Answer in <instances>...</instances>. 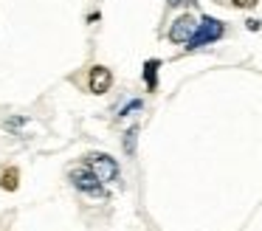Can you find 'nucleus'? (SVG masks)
<instances>
[{
    "instance_id": "f257e3e1",
    "label": "nucleus",
    "mask_w": 262,
    "mask_h": 231,
    "mask_svg": "<svg viewBox=\"0 0 262 231\" xmlns=\"http://www.w3.org/2000/svg\"><path fill=\"white\" fill-rule=\"evenodd\" d=\"M223 34H226V26H223L217 17H203V20L198 23V28H194L192 39L186 43V48L194 51V48H203V45H211V43H217Z\"/></svg>"
},
{
    "instance_id": "f03ea898",
    "label": "nucleus",
    "mask_w": 262,
    "mask_h": 231,
    "mask_svg": "<svg viewBox=\"0 0 262 231\" xmlns=\"http://www.w3.org/2000/svg\"><path fill=\"white\" fill-rule=\"evenodd\" d=\"M85 166L91 169V172L96 175L102 183L119 180V163H116V158L104 155V152H91V155L85 158Z\"/></svg>"
},
{
    "instance_id": "7ed1b4c3",
    "label": "nucleus",
    "mask_w": 262,
    "mask_h": 231,
    "mask_svg": "<svg viewBox=\"0 0 262 231\" xmlns=\"http://www.w3.org/2000/svg\"><path fill=\"white\" fill-rule=\"evenodd\" d=\"M71 183L76 186L79 192H85V195H91V197H104L107 192H104V183L96 178V175L91 172L88 166H79V169H71Z\"/></svg>"
},
{
    "instance_id": "20e7f679",
    "label": "nucleus",
    "mask_w": 262,
    "mask_h": 231,
    "mask_svg": "<svg viewBox=\"0 0 262 231\" xmlns=\"http://www.w3.org/2000/svg\"><path fill=\"white\" fill-rule=\"evenodd\" d=\"M194 28H198V20H194L192 14H181L169 26V39H172V43H178V45H183V43H189V39H192Z\"/></svg>"
},
{
    "instance_id": "39448f33",
    "label": "nucleus",
    "mask_w": 262,
    "mask_h": 231,
    "mask_svg": "<svg viewBox=\"0 0 262 231\" xmlns=\"http://www.w3.org/2000/svg\"><path fill=\"white\" fill-rule=\"evenodd\" d=\"M88 85H91V93L102 96V93H107L110 85H113V73L104 65H93L91 73H88Z\"/></svg>"
},
{
    "instance_id": "423d86ee",
    "label": "nucleus",
    "mask_w": 262,
    "mask_h": 231,
    "mask_svg": "<svg viewBox=\"0 0 262 231\" xmlns=\"http://www.w3.org/2000/svg\"><path fill=\"white\" fill-rule=\"evenodd\" d=\"M20 186V172L14 166H6L3 172H0V189H6V192H14Z\"/></svg>"
},
{
    "instance_id": "0eeeda50",
    "label": "nucleus",
    "mask_w": 262,
    "mask_h": 231,
    "mask_svg": "<svg viewBox=\"0 0 262 231\" xmlns=\"http://www.w3.org/2000/svg\"><path fill=\"white\" fill-rule=\"evenodd\" d=\"M158 68H161L158 59H147V65H144V82H147L149 90L158 88Z\"/></svg>"
},
{
    "instance_id": "6e6552de",
    "label": "nucleus",
    "mask_w": 262,
    "mask_h": 231,
    "mask_svg": "<svg viewBox=\"0 0 262 231\" xmlns=\"http://www.w3.org/2000/svg\"><path fill=\"white\" fill-rule=\"evenodd\" d=\"M136 135H138L136 127L124 133V152H127V155H133V152H136Z\"/></svg>"
},
{
    "instance_id": "1a4fd4ad",
    "label": "nucleus",
    "mask_w": 262,
    "mask_h": 231,
    "mask_svg": "<svg viewBox=\"0 0 262 231\" xmlns=\"http://www.w3.org/2000/svg\"><path fill=\"white\" fill-rule=\"evenodd\" d=\"M141 107H144V104H141V99H136V101H130V104H127V107H124V110H121V113H119V116H130V113H136V110H141Z\"/></svg>"
},
{
    "instance_id": "9d476101",
    "label": "nucleus",
    "mask_w": 262,
    "mask_h": 231,
    "mask_svg": "<svg viewBox=\"0 0 262 231\" xmlns=\"http://www.w3.org/2000/svg\"><path fill=\"white\" fill-rule=\"evenodd\" d=\"M234 6H237V9H254L256 6V0H231Z\"/></svg>"
},
{
    "instance_id": "9b49d317",
    "label": "nucleus",
    "mask_w": 262,
    "mask_h": 231,
    "mask_svg": "<svg viewBox=\"0 0 262 231\" xmlns=\"http://www.w3.org/2000/svg\"><path fill=\"white\" fill-rule=\"evenodd\" d=\"M198 0H169V6H194Z\"/></svg>"
},
{
    "instance_id": "f8f14e48",
    "label": "nucleus",
    "mask_w": 262,
    "mask_h": 231,
    "mask_svg": "<svg viewBox=\"0 0 262 231\" xmlns=\"http://www.w3.org/2000/svg\"><path fill=\"white\" fill-rule=\"evenodd\" d=\"M248 28L251 31H259V20H248Z\"/></svg>"
}]
</instances>
